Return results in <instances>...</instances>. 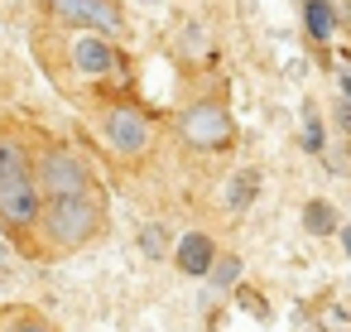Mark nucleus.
I'll return each instance as SVG.
<instances>
[{
  "label": "nucleus",
  "instance_id": "9b49d317",
  "mask_svg": "<svg viewBox=\"0 0 351 332\" xmlns=\"http://www.w3.org/2000/svg\"><path fill=\"white\" fill-rule=\"evenodd\" d=\"M303 29L313 44H327L337 34V10H332V0H303Z\"/></svg>",
  "mask_w": 351,
  "mask_h": 332
},
{
  "label": "nucleus",
  "instance_id": "6ab92c4d",
  "mask_svg": "<svg viewBox=\"0 0 351 332\" xmlns=\"http://www.w3.org/2000/svg\"><path fill=\"white\" fill-rule=\"evenodd\" d=\"M135 5H149L154 10V5H173V0H135Z\"/></svg>",
  "mask_w": 351,
  "mask_h": 332
},
{
  "label": "nucleus",
  "instance_id": "f03ea898",
  "mask_svg": "<svg viewBox=\"0 0 351 332\" xmlns=\"http://www.w3.org/2000/svg\"><path fill=\"white\" fill-rule=\"evenodd\" d=\"M111 226L106 212V188L97 193H73V198H49L39 217V260H68L87 246H97Z\"/></svg>",
  "mask_w": 351,
  "mask_h": 332
},
{
  "label": "nucleus",
  "instance_id": "1a4fd4ad",
  "mask_svg": "<svg viewBox=\"0 0 351 332\" xmlns=\"http://www.w3.org/2000/svg\"><path fill=\"white\" fill-rule=\"evenodd\" d=\"M0 332H63V327L34 303H5L0 308Z\"/></svg>",
  "mask_w": 351,
  "mask_h": 332
},
{
  "label": "nucleus",
  "instance_id": "423d86ee",
  "mask_svg": "<svg viewBox=\"0 0 351 332\" xmlns=\"http://www.w3.org/2000/svg\"><path fill=\"white\" fill-rule=\"evenodd\" d=\"M39 15L63 34L92 29V34H111L121 44L130 39V20L121 15V0H39Z\"/></svg>",
  "mask_w": 351,
  "mask_h": 332
},
{
  "label": "nucleus",
  "instance_id": "9d476101",
  "mask_svg": "<svg viewBox=\"0 0 351 332\" xmlns=\"http://www.w3.org/2000/svg\"><path fill=\"white\" fill-rule=\"evenodd\" d=\"M255 198H260V169L245 164V169H236L231 183H226V207H231V212H250Z\"/></svg>",
  "mask_w": 351,
  "mask_h": 332
},
{
  "label": "nucleus",
  "instance_id": "f257e3e1",
  "mask_svg": "<svg viewBox=\"0 0 351 332\" xmlns=\"http://www.w3.org/2000/svg\"><path fill=\"white\" fill-rule=\"evenodd\" d=\"M39 217L44 198L34 183V150L25 145L20 130L0 126V231L25 255L39 260Z\"/></svg>",
  "mask_w": 351,
  "mask_h": 332
},
{
  "label": "nucleus",
  "instance_id": "ddd939ff",
  "mask_svg": "<svg viewBox=\"0 0 351 332\" xmlns=\"http://www.w3.org/2000/svg\"><path fill=\"white\" fill-rule=\"evenodd\" d=\"M298 145H303L308 154H322V150H327V130H322V116H317L313 106L303 111V130H298Z\"/></svg>",
  "mask_w": 351,
  "mask_h": 332
},
{
  "label": "nucleus",
  "instance_id": "f8f14e48",
  "mask_svg": "<svg viewBox=\"0 0 351 332\" xmlns=\"http://www.w3.org/2000/svg\"><path fill=\"white\" fill-rule=\"evenodd\" d=\"M303 226H308L313 236H332V231H337V207H332L327 198L303 202Z\"/></svg>",
  "mask_w": 351,
  "mask_h": 332
},
{
  "label": "nucleus",
  "instance_id": "f3484780",
  "mask_svg": "<svg viewBox=\"0 0 351 332\" xmlns=\"http://www.w3.org/2000/svg\"><path fill=\"white\" fill-rule=\"evenodd\" d=\"M337 82H341V102H351V68H346V73H341Z\"/></svg>",
  "mask_w": 351,
  "mask_h": 332
},
{
  "label": "nucleus",
  "instance_id": "20e7f679",
  "mask_svg": "<svg viewBox=\"0 0 351 332\" xmlns=\"http://www.w3.org/2000/svg\"><path fill=\"white\" fill-rule=\"evenodd\" d=\"M173 135L193 154H226L236 145V116L226 97H193L173 111Z\"/></svg>",
  "mask_w": 351,
  "mask_h": 332
},
{
  "label": "nucleus",
  "instance_id": "7ed1b4c3",
  "mask_svg": "<svg viewBox=\"0 0 351 332\" xmlns=\"http://www.w3.org/2000/svg\"><path fill=\"white\" fill-rule=\"evenodd\" d=\"M92 135L116 164H145L159 140V121L135 97H106L92 111Z\"/></svg>",
  "mask_w": 351,
  "mask_h": 332
},
{
  "label": "nucleus",
  "instance_id": "0eeeda50",
  "mask_svg": "<svg viewBox=\"0 0 351 332\" xmlns=\"http://www.w3.org/2000/svg\"><path fill=\"white\" fill-rule=\"evenodd\" d=\"M63 63L77 82H111L116 73H125V44L111 39V34H92V29H77L68 34L63 44Z\"/></svg>",
  "mask_w": 351,
  "mask_h": 332
},
{
  "label": "nucleus",
  "instance_id": "a211bd4d",
  "mask_svg": "<svg viewBox=\"0 0 351 332\" xmlns=\"http://www.w3.org/2000/svg\"><path fill=\"white\" fill-rule=\"evenodd\" d=\"M341 250L351 255V226H341Z\"/></svg>",
  "mask_w": 351,
  "mask_h": 332
},
{
  "label": "nucleus",
  "instance_id": "4468645a",
  "mask_svg": "<svg viewBox=\"0 0 351 332\" xmlns=\"http://www.w3.org/2000/svg\"><path fill=\"white\" fill-rule=\"evenodd\" d=\"M140 250H145L149 260H164V255H173V236H169L164 226H145V231H140Z\"/></svg>",
  "mask_w": 351,
  "mask_h": 332
},
{
  "label": "nucleus",
  "instance_id": "39448f33",
  "mask_svg": "<svg viewBox=\"0 0 351 332\" xmlns=\"http://www.w3.org/2000/svg\"><path fill=\"white\" fill-rule=\"evenodd\" d=\"M34 183H39V198H73V193H97L101 178L92 169V159L73 145H44L34 150Z\"/></svg>",
  "mask_w": 351,
  "mask_h": 332
},
{
  "label": "nucleus",
  "instance_id": "6e6552de",
  "mask_svg": "<svg viewBox=\"0 0 351 332\" xmlns=\"http://www.w3.org/2000/svg\"><path fill=\"white\" fill-rule=\"evenodd\" d=\"M217 255H221V246H217V236L212 231H183L178 241H173V265H178V274H188V279H207V270L217 265Z\"/></svg>",
  "mask_w": 351,
  "mask_h": 332
},
{
  "label": "nucleus",
  "instance_id": "dca6fc26",
  "mask_svg": "<svg viewBox=\"0 0 351 332\" xmlns=\"http://www.w3.org/2000/svg\"><path fill=\"white\" fill-rule=\"evenodd\" d=\"M337 126H341V135L351 140V102H341V106H337Z\"/></svg>",
  "mask_w": 351,
  "mask_h": 332
},
{
  "label": "nucleus",
  "instance_id": "2eb2a0df",
  "mask_svg": "<svg viewBox=\"0 0 351 332\" xmlns=\"http://www.w3.org/2000/svg\"><path fill=\"white\" fill-rule=\"evenodd\" d=\"M236 279H241V260L221 250V255H217V265L207 270V284H212V289H231Z\"/></svg>",
  "mask_w": 351,
  "mask_h": 332
},
{
  "label": "nucleus",
  "instance_id": "aec40b11",
  "mask_svg": "<svg viewBox=\"0 0 351 332\" xmlns=\"http://www.w3.org/2000/svg\"><path fill=\"white\" fill-rule=\"evenodd\" d=\"M346 15H351V0H346Z\"/></svg>",
  "mask_w": 351,
  "mask_h": 332
}]
</instances>
